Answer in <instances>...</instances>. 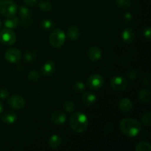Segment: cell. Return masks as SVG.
Returning <instances> with one entry per match:
<instances>
[{
    "instance_id": "1",
    "label": "cell",
    "mask_w": 151,
    "mask_h": 151,
    "mask_svg": "<svg viewBox=\"0 0 151 151\" xmlns=\"http://www.w3.org/2000/svg\"><path fill=\"white\" fill-rule=\"evenodd\" d=\"M142 125L138 120L132 118H125L119 123V129L124 135L134 137L139 134Z\"/></svg>"
},
{
    "instance_id": "2",
    "label": "cell",
    "mask_w": 151,
    "mask_h": 151,
    "mask_svg": "<svg viewBox=\"0 0 151 151\" xmlns=\"http://www.w3.org/2000/svg\"><path fill=\"white\" fill-rule=\"evenodd\" d=\"M69 124L72 129L76 133H83L86 131L88 125V117L82 112H75L71 116Z\"/></svg>"
},
{
    "instance_id": "3",
    "label": "cell",
    "mask_w": 151,
    "mask_h": 151,
    "mask_svg": "<svg viewBox=\"0 0 151 151\" xmlns=\"http://www.w3.org/2000/svg\"><path fill=\"white\" fill-rule=\"evenodd\" d=\"M17 12V5L12 0H1L0 1V13L7 17L15 16Z\"/></svg>"
},
{
    "instance_id": "4",
    "label": "cell",
    "mask_w": 151,
    "mask_h": 151,
    "mask_svg": "<svg viewBox=\"0 0 151 151\" xmlns=\"http://www.w3.org/2000/svg\"><path fill=\"white\" fill-rule=\"evenodd\" d=\"M66 41V34L62 29H56L50 35V43L55 48L62 47Z\"/></svg>"
},
{
    "instance_id": "5",
    "label": "cell",
    "mask_w": 151,
    "mask_h": 151,
    "mask_svg": "<svg viewBox=\"0 0 151 151\" xmlns=\"http://www.w3.org/2000/svg\"><path fill=\"white\" fill-rule=\"evenodd\" d=\"M0 41L4 45H13L16 41V34L12 29L4 28L0 32Z\"/></svg>"
},
{
    "instance_id": "6",
    "label": "cell",
    "mask_w": 151,
    "mask_h": 151,
    "mask_svg": "<svg viewBox=\"0 0 151 151\" xmlns=\"http://www.w3.org/2000/svg\"><path fill=\"white\" fill-rule=\"evenodd\" d=\"M104 85V78L99 74H93L87 81V86L92 90H98Z\"/></svg>"
},
{
    "instance_id": "7",
    "label": "cell",
    "mask_w": 151,
    "mask_h": 151,
    "mask_svg": "<svg viewBox=\"0 0 151 151\" xmlns=\"http://www.w3.org/2000/svg\"><path fill=\"white\" fill-rule=\"evenodd\" d=\"M111 86L114 91L121 92L125 91L128 86V81L125 78L121 76H115L111 81Z\"/></svg>"
},
{
    "instance_id": "8",
    "label": "cell",
    "mask_w": 151,
    "mask_h": 151,
    "mask_svg": "<svg viewBox=\"0 0 151 151\" xmlns=\"http://www.w3.org/2000/svg\"><path fill=\"white\" fill-rule=\"evenodd\" d=\"M5 59L8 62L11 63H15L19 62L22 58V54L21 52L18 49L11 48L7 50L4 53Z\"/></svg>"
},
{
    "instance_id": "9",
    "label": "cell",
    "mask_w": 151,
    "mask_h": 151,
    "mask_svg": "<svg viewBox=\"0 0 151 151\" xmlns=\"http://www.w3.org/2000/svg\"><path fill=\"white\" fill-rule=\"evenodd\" d=\"M8 105L10 108L13 109H22L24 107L25 100L22 96H12L9 98Z\"/></svg>"
},
{
    "instance_id": "10",
    "label": "cell",
    "mask_w": 151,
    "mask_h": 151,
    "mask_svg": "<svg viewBox=\"0 0 151 151\" xmlns=\"http://www.w3.org/2000/svg\"><path fill=\"white\" fill-rule=\"evenodd\" d=\"M121 38L123 42L126 44H132L135 38V33H134V29L129 27L125 28L121 34Z\"/></svg>"
},
{
    "instance_id": "11",
    "label": "cell",
    "mask_w": 151,
    "mask_h": 151,
    "mask_svg": "<svg viewBox=\"0 0 151 151\" xmlns=\"http://www.w3.org/2000/svg\"><path fill=\"white\" fill-rule=\"evenodd\" d=\"M50 119H51V122L55 125H61L66 122V115L63 111H55L51 115Z\"/></svg>"
},
{
    "instance_id": "12",
    "label": "cell",
    "mask_w": 151,
    "mask_h": 151,
    "mask_svg": "<svg viewBox=\"0 0 151 151\" xmlns=\"http://www.w3.org/2000/svg\"><path fill=\"white\" fill-rule=\"evenodd\" d=\"M87 55H88V58H89L90 60H91V61H97V60L101 58L102 52L101 50L98 47L93 46V47H90Z\"/></svg>"
},
{
    "instance_id": "13",
    "label": "cell",
    "mask_w": 151,
    "mask_h": 151,
    "mask_svg": "<svg viewBox=\"0 0 151 151\" xmlns=\"http://www.w3.org/2000/svg\"><path fill=\"white\" fill-rule=\"evenodd\" d=\"M41 72L45 76H51L55 72V64L52 60L45 62L41 66Z\"/></svg>"
},
{
    "instance_id": "14",
    "label": "cell",
    "mask_w": 151,
    "mask_h": 151,
    "mask_svg": "<svg viewBox=\"0 0 151 151\" xmlns=\"http://www.w3.org/2000/svg\"><path fill=\"white\" fill-rule=\"evenodd\" d=\"M119 109L123 113H129L133 109V103L128 98H124L119 103Z\"/></svg>"
},
{
    "instance_id": "15",
    "label": "cell",
    "mask_w": 151,
    "mask_h": 151,
    "mask_svg": "<svg viewBox=\"0 0 151 151\" xmlns=\"http://www.w3.org/2000/svg\"><path fill=\"white\" fill-rule=\"evenodd\" d=\"M97 97L91 91H85L82 95V101L84 105L87 106H91L96 102Z\"/></svg>"
},
{
    "instance_id": "16",
    "label": "cell",
    "mask_w": 151,
    "mask_h": 151,
    "mask_svg": "<svg viewBox=\"0 0 151 151\" xmlns=\"http://www.w3.org/2000/svg\"><path fill=\"white\" fill-rule=\"evenodd\" d=\"M68 37L71 41H77L81 35L79 28L77 26H70L68 28Z\"/></svg>"
},
{
    "instance_id": "17",
    "label": "cell",
    "mask_w": 151,
    "mask_h": 151,
    "mask_svg": "<svg viewBox=\"0 0 151 151\" xmlns=\"http://www.w3.org/2000/svg\"><path fill=\"white\" fill-rule=\"evenodd\" d=\"M19 20L17 17L13 16H10V17H7V19L4 20V25L5 28H8V29H14L16 27L19 25Z\"/></svg>"
},
{
    "instance_id": "18",
    "label": "cell",
    "mask_w": 151,
    "mask_h": 151,
    "mask_svg": "<svg viewBox=\"0 0 151 151\" xmlns=\"http://www.w3.org/2000/svg\"><path fill=\"white\" fill-rule=\"evenodd\" d=\"M62 139L58 135H52L50 137L48 142L49 146L53 149H56L60 147Z\"/></svg>"
},
{
    "instance_id": "19",
    "label": "cell",
    "mask_w": 151,
    "mask_h": 151,
    "mask_svg": "<svg viewBox=\"0 0 151 151\" xmlns=\"http://www.w3.org/2000/svg\"><path fill=\"white\" fill-rule=\"evenodd\" d=\"M1 119H2L3 122H5V123L13 124L16 122L17 116H16V113H14L13 111H7V113L3 115Z\"/></svg>"
},
{
    "instance_id": "20",
    "label": "cell",
    "mask_w": 151,
    "mask_h": 151,
    "mask_svg": "<svg viewBox=\"0 0 151 151\" xmlns=\"http://www.w3.org/2000/svg\"><path fill=\"white\" fill-rule=\"evenodd\" d=\"M139 99L144 103H148L150 101V92L147 89H142L139 91Z\"/></svg>"
},
{
    "instance_id": "21",
    "label": "cell",
    "mask_w": 151,
    "mask_h": 151,
    "mask_svg": "<svg viewBox=\"0 0 151 151\" xmlns=\"http://www.w3.org/2000/svg\"><path fill=\"white\" fill-rule=\"evenodd\" d=\"M135 149L137 151H150L151 145L147 142H141L136 145Z\"/></svg>"
},
{
    "instance_id": "22",
    "label": "cell",
    "mask_w": 151,
    "mask_h": 151,
    "mask_svg": "<svg viewBox=\"0 0 151 151\" xmlns=\"http://www.w3.org/2000/svg\"><path fill=\"white\" fill-rule=\"evenodd\" d=\"M36 56H37L36 51L33 50H27V51H26L24 55V58L25 61L31 62V61H33V60L36 58Z\"/></svg>"
},
{
    "instance_id": "23",
    "label": "cell",
    "mask_w": 151,
    "mask_h": 151,
    "mask_svg": "<svg viewBox=\"0 0 151 151\" xmlns=\"http://www.w3.org/2000/svg\"><path fill=\"white\" fill-rule=\"evenodd\" d=\"M19 16L22 17V19H27L30 17L31 16V12L27 7H24V6H22L20 7L19 9Z\"/></svg>"
},
{
    "instance_id": "24",
    "label": "cell",
    "mask_w": 151,
    "mask_h": 151,
    "mask_svg": "<svg viewBox=\"0 0 151 151\" xmlns=\"http://www.w3.org/2000/svg\"><path fill=\"white\" fill-rule=\"evenodd\" d=\"M116 5L122 9H128L131 6V0H114Z\"/></svg>"
},
{
    "instance_id": "25",
    "label": "cell",
    "mask_w": 151,
    "mask_h": 151,
    "mask_svg": "<svg viewBox=\"0 0 151 151\" xmlns=\"http://www.w3.org/2000/svg\"><path fill=\"white\" fill-rule=\"evenodd\" d=\"M150 116H151V113H150V111H149L145 112V113L143 114L142 116L141 120H142V123L144 124L145 126L150 127V125L151 124Z\"/></svg>"
},
{
    "instance_id": "26",
    "label": "cell",
    "mask_w": 151,
    "mask_h": 151,
    "mask_svg": "<svg viewBox=\"0 0 151 151\" xmlns=\"http://www.w3.org/2000/svg\"><path fill=\"white\" fill-rule=\"evenodd\" d=\"M39 7L43 11H50L52 9V4L47 0H41L39 2Z\"/></svg>"
},
{
    "instance_id": "27",
    "label": "cell",
    "mask_w": 151,
    "mask_h": 151,
    "mask_svg": "<svg viewBox=\"0 0 151 151\" xmlns=\"http://www.w3.org/2000/svg\"><path fill=\"white\" fill-rule=\"evenodd\" d=\"M63 109H64V110L66 111L71 113V112L75 111V103L72 101H71V100H66V101H65L64 103H63Z\"/></svg>"
},
{
    "instance_id": "28",
    "label": "cell",
    "mask_w": 151,
    "mask_h": 151,
    "mask_svg": "<svg viewBox=\"0 0 151 151\" xmlns=\"http://www.w3.org/2000/svg\"><path fill=\"white\" fill-rule=\"evenodd\" d=\"M40 78V75L37 71L32 70L28 73L27 75V79L31 82H35V81H38Z\"/></svg>"
},
{
    "instance_id": "29",
    "label": "cell",
    "mask_w": 151,
    "mask_h": 151,
    "mask_svg": "<svg viewBox=\"0 0 151 151\" xmlns=\"http://www.w3.org/2000/svg\"><path fill=\"white\" fill-rule=\"evenodd\" d=\"M41 27L46 30H49L54 27V23L50 19H44L41 22Z\"/></svg>"
},
{
    "instance_id": "30",
    "label": "cell",
    "mask_w": 151,
    "mask_h": 151,
    "mask_svg": "<svg viewBox=\"0 0 151 151\" xmlns=\"http://www.w3.org/2000/svg\"><path fill=\"white\" fill-rule=\"evenodd\" d=\"M73 89L76 92H81L85 89V84L81 81H76L73 85Z\"/></svg>"
},
{
    "instance_id": "31",
    "label": "cell",
    "mask_w": 151,
    "mask_h": 151,
    "mask_svg": "<svg viewBox=\"0 0 151 151\" xmlns=\"http://www.w3.org/2000/svg\"><path fill=\"white\" fill-rule=\"evenodd\" d=\"M9 96V91L6 88H0V98L6 99Z\"/></svg>"
},
{
    "instance_id": "32",
    "label": "cell",
    "mask_w": 151,
    "mask_h": 151,
    "mask_svg": "<svg viewBox=\"0 0 151 151\" xmlns=\"http://www.w3.org/2000/svg\"><path fill=\"white\" fill-rule=\"evenodd\" d=\"M127 75H128V78H129L130 80H131V81H134V80L136 79V78H137V71H136L135 69H131V70H129L128 72Z\"/></svg>"
},
{
    "instance_id": "33",
    "label": "cell",
    "mask_w": 151,
    "mask_h": 151,
    "mask_svg": "<svg viewBox=\"0 0 151 151\" xmlns=\"http://www.w3.org/2000/svg\"><path fill=\"white\" fill-rule=\"evenodd\" d=\"M143 35H144V37L146 38V39L150 41V36H151V30H150V27H145V29H144V32H143Z\"/></svg>"
},
{
    "instance_id": "34",
    "label": "cell",
    "mask_w": 151,
    "mask_h": 151,
    "mask_svg": "<svg viewBox=\"0 0 151 151\" xmlns=\"http://www.w3.org/2000/svg\"><path fill=\"white\" fill-rule=\"evenodd\" d=\"M133 19V16L131 13H125L123 16V20L125 23H129L131 22Z\"/></svg>"
},
{
    "instance_id": "35",
    "label": "cell",
    "mask_w": 151,
    "mask_h": 151,
    "mask_svg": "<svg viewBox=\"0 0 151 151\" xmlns=\"http://www.w3.org/2000/svg\"><path fill=\"white\" fill-rule=\"evenodd\" d=\"M38 0H24V3L28 6H34L37 3Z\"/></svg>"
},
{
    "instance_id": "36",
    "label": "cell",
    "mask_w": 151,
    "mask_h": 151,
    "mask_svg": "<svg viewBox=\"0 0 151 151\" xmlns=\"http://www.w3.org/2000/svg\"><path fill=\"white\" fill-rule=\"evenodd\" d=\"M3 109H4V107H3V105H2V103H1V102L0 101V114L2 113Z\"/></svg>"
},
{
    "instance_id": "37",
    "label": "cell",
    "mask_w": 151,
    "mask_h": 151,
    "mask_svg": "<svg viewBox=\"0 0 151 151\" xmlns=\"http://www.w3.org/2000/svg\"><path fill=\"white\" fill-rule=\"evenodd\" d=\"M1 21H0V28H1Z\"/></svg>"
}]
</instances>
